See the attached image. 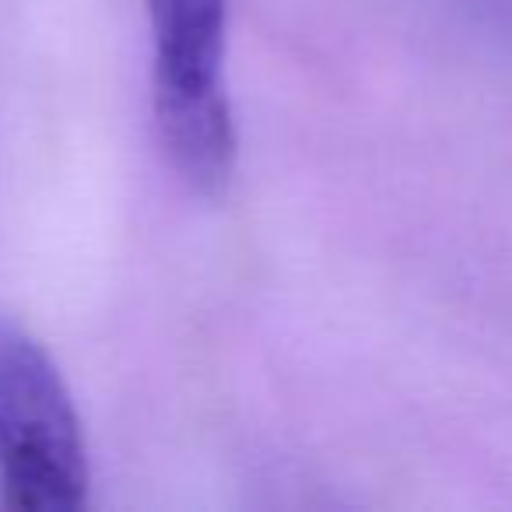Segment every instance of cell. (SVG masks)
Listing matches in <instances>:
<instances>
[{"label": "cell", "instance_id": "1", "mask_svg": "<svg viewBox=\"0 0 512 512\" xmlns=\"http://www.w3.org/2000/svg\"><path fill=\"white\" fill-rule=\"evenodd\" d=\"M228 0H148L151 99L162 151L204 197L235 169V120L225 88Z\"/></svg>", "mask_w": 512, "mask_h": 512}, {"label": "cell", "instance_id": "2", "mask_svg": "<svg viewBox=\"0 0 512 512\" xmlns=\"http://www.w3.org/2000/svg\"><path fill=\"white\" fill-rule=\"evenodd\" d=\"M0 484L15 512H81L92 470L64 376L25 327L0 320Z\"/></svg>", "mask_w": 512, "mask_h": 512}, {"label": "cell", "instance_id": "3", "mask_svg": "<svg viewBox=\"0 0 512 512\" xmlns=\"http://www.w3.org/2000/svg\"><path fill=\"white\" fill-rule=\"evenodd\" d=\"M474 8L488 22V29L512 46V0H474Z\"/></svg>", "mask_w": 512, "mask_h": 512}]
</instances>
